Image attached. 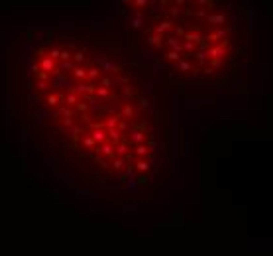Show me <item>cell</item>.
I'll use <instances>...</instances> for the list:
<instances>
[{
    "label": "cell",
    "instance_id": "obj_1",
    "mask_svg": "<svg viewBox=\"0 0 273 256\" xmlns=\"http://www.w3.org/2000/svg\"><path fill=\"white\" fill-rule=\"evenodd\" d=\"M6 89L30 154L65 187L96 197L151 187L167 150V95L128 38L73 28L30 34Z\"/></svg>",
    "mask_w": 273,
    "mask_h": 256
},
{
    "label": "cell",
    "instance_id": "obj_2",
    "mask_svg": "<svg viewBox=\"0 0 273 256\" xmlns=\"http://www.w3.org/2000/svg\"><path fill=\"white\" fill-rule=\"evenodd\" d=\"M118 14L128 41L175 85L216 87L244 67L251 44L248 10L222 0H134Z\"/></svg>",
    "mask_w": 273,
    "mask_h": 256
}]
</instances>
